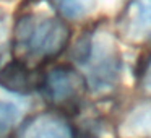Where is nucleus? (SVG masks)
<instances>
[{
  "mask_svg": "<svg viewBox=\"0 0 151 138\" xmlns=\"http://www.w3.org/2000/svg\"><path fill=\"white\" fill-rule=\"evenodd\" d=\"M73 65L83 73L89 93L112 94L122 78V54L115 34L104 26L86 31L73 47Z\"/></svg>",
  "mask_w": 151,
  "mask_h": 138,
  "instance_id": "f257e3e1",
  "label": "nucleus"
},
{
  "mask_svg": "<svg viewBox=\"0 0 151 138\" xmlns=\"http://www.w3.org/2000/svg\"><path fill=\"white\" fill-rule=\"evenodd\" d=\"M72 39L67 20L59 15L26 12L17 18L12 47L17 59L34 67L55 60L68 47Z\"/></svg>",
  "mask_w": 151,
  "mask_h": 138,
  "instance_id": "f03ea898",
  "label": "nucleus"
},
{
  "mask_svg": "<svg viewBox=\"0 0 151 138\" xmlns=\"http://www.w3.org/2000/svg\"><path fill=\"white\" fill-rule=\"evenodd\" d=\"M39 93L52 111L70 115L80 111L89 93L83 73L72 63H59L42 72Z\"/></svg>",
  "mask_w": 151,
  "mask_h": 138,
  "instance_id": "7ed1b4c3",
  "label": "nucleus"
},
{
  "mask_svg": "<svg viewBox=\"0 0 151 138\" xmlns=\"http://www.w3.org/2000/svg\"><path fill=\"white\" fill-rule=\"evenodd\" d=\"M12 138H78V135L68 115L50 109L17 125Z\"/></svg>",
  "mask_w": 151,
  "mask_h": 138,
  "instance_id": "20e7f679",
  "label": "nucleus"
},
{
  "mask_svg": "<svg viewBox=\"0 0 151 138\" xmlns=\"http://www.w3.org/2000/svg\"><path fill=\"white\" fill-rule=\"evenodd\" d=\"M122 39L133 46L151 42V0H127L117 20Z\"/></svg>",
  "mask_w": 151,
  "mask_h": 138,
  "instance_id": "39448f33",
  "label": "nucleus"
},
{
  "mask_svg": "<svg viewBox=\"0 0 151 138\" xmlns=\"http://www.w3.org/2000/svg\"><path fill=\"white\" fill-rule=\"evenodd\" d=\"M41 78V67L29 65L17 57L0 67V88L13 94H31L39 91Z\"/></svg>",
  "mask_w": 151,
  "mask_h": 138,
  "instance_id": "423d86ee",
  "label": "nucleus"
},
{
  "mask_svg": "<svg viewBox=\"0 0 151 138\" xmlns=\"http://www.w3.org/2000/svg\"><path fill=\"white\" fill-rule=\"evenodd\" d=\"M52 10L67 21H80L96 12L99 0H49Z\"/></svg>",
  "mask_w": 151,
  "mask_h": 138,
  "instance_id": "0eeeda50",
  "label": "nucleus"
},
{
  "mask_svg": "<svg viewBox=\"0 0 151 138\" xmlns=\"http://www.w3.org/2000/svg\"><path fill=\"white\" fill-rule=\"evenodd\" d=\"M124 130L128 137L146 138L151 135V104L137 106L130 111L127 120L124 122Z\"/></svg>",
  "mask_w": 151,
  "mask_h": 138,
  "instance_id": "6e6552de",
  "label": "nucleus"
},
{
  "mask_svg": "<svg viewBox=\"0 0 151 138\" xmlns=\"http://www.w3.org/2000/svg\"><path fill=\"white\" fill-rule=\"evenodd\" d=\"M21 117V111L15 102L0 101V138H12Z\"/></svg>",
  "mask_w": 151,
  "mask_h": 138,
  "instance_id": "1a4fd4ad",
  "label": "nucleus"
},
{
  "mask_svg": "<svg viewBox=\"0 0 151 138\" xmlns=\"http://www.w3.org/2000/svg\"><path fill=\"white\" fill-rule=\"evenodd\" d=\"M138 88H140V91L148 99H151V55L145 60V63L140 68V73H138Z\"/></svg>",
  "mask_w": 151,
  "mask_h": 138,
  "instance_id": "9d476101",
  "label": "nucleus"
},
{
  "mask_svg": "<svg viewBox=\"0 0 151 138\" xmlns=\"http://www.w3.org/2000/svg\"><path fill=\"white\" fill-rule=\"evenodd\" d=\"M2 33H4V17L0 13V36H2Z\"/></svg>",
  "mask_w": 151,
  "mask_h": 138,
  "instance_id": "9b49d317",
  "label": "nucleus"
}]
</instances>
